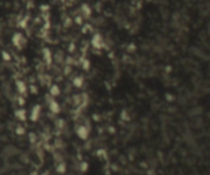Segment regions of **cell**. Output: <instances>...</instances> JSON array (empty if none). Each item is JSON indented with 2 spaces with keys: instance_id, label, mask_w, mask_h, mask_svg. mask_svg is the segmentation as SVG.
Segmentation results:
<instances>
[{
  "instance_id": "cell-1",
  "label": "cell",
  "mask_w": 210,
  "mask_h": 175,
  "mask_svg": "<svg viewBox=\"0 0 210 175\" xmlns=\"http://www.w3.org/2000/svg\"><path fill=\"white\" fill-rule=\"evenodd\" d=\"M91 45H92L94 48H96V49H101V48H103V45H104L103 37L101 36L99 34H95V35H93V37L91 38Z\"/></svg>"
},
{
  "instance_id": "cell-2",
  "label": "cell",
  "mask_w": 210,
  "mask_h": 175,
  "mask_svg": "<svg viewBox=\"0 0 210 175\" xmlns=\"http://www.w3.org/2000/svg\"><path fill=\"white\" fill-rule=\"evenodd\" d=\"M24 43V37L21 33H16L12 36V44L16 46L18 48H21V46Z\"/></svg>"
},
{
  "instance_id": "cell-3",
  "label": "cell",
  "mask_w": 210,
  "mask_h": 175,
  "mask_svg": "<svg viewBox=\"0 0 210 175\" xmlns=\"http://www.w3.org/2000/svg\"><path fill=\"white\" fill-rule=\"evenodd\" d=\"M40 111H41V108L40 106H35L34 108L32 109L31 111V114H30V119L32 120V121H36L37 119L39 118V116H40Z\"/></svg>"
},
{
  "instance_id": "cell-4",
  "label": "cell",
  "mask_w": 210,
  "mask_h": 175,
  "mask_svg": "<svg viewBox=\"0 0 210 175\" xmlns=\"http://www.w3.org/2000/svg\"><path fill=\"white\" fill-rule=\"evenodd\" d=\"M77 134H78V136H79L80 138H82V139L87 138V136H88L87 128H86L85 126H80V127L77 129Z\"/></svg>"
},
{
  "instance_id": "cell-5",
  "label": "cell",
  "mask_w": 210,
  "mask_h": 175,
  "mask_svg": "<svg viewBox=\"0 0 210 175\" xmlns=\"http://www.w3.org/2000/svg\"><path fill=\"white\" fill-rule=\"evenodd\" d=\"M48 107H49V110L51 111L52 113H54V114H57V113L60 112V110H61V107H60L59 103L55 100H50Z\"/></svg>"
},
{
  "instance_id": "cell-6",
  "label": "cell",
  "mask_w": 210,
  "mask_h": 175,
  "mask_svg": "<svg viewBox=\"0 0 210 175\" xmlns=\"http://www.w3.org/2000/svg\"><path fill=\"white\" fill-rule=\"evenodd\" d=\"M43 58H44V61H45L46 64L50 65L52 62V55H51V52H50L49 49L47 48H44L43 49Z\"/></svg>"
},
{
  "instance_id": "cell-7",
  "label": "cell",
  "mask_w": 210,
  "mask_h": 175,
  "mask_svg": "<svg viewBox=\"0 0 210 175\" xmlns=\"http://www.w3.org/2000/svg\"><path fill=\"white\" fill-rule=\"evenodd\" d=\"M83 82H84V80L82 77H80V76L75 77L74 80H73V85L76 86V87H81V86L83 85Z\"/></svg>"
},
{
  "instance_id": "cell-8",
  "label": "cell",
  "mask_w": 210,
  "mask_h": 175,
  "mask_svg": "<svg viewBox=\"0 0 210 175\" xmlns=\"http://www.w3.org/2000/svg\"><path fill=\"white\" fill-rule=\"evenodd\" d=\"M16 86H18V90L20 93H25L27 91V86H26V84L24 83L23 81H18L16 83Z\"/></svg>"
},
{
  "instance_id": "cell-9",
  "label": "cell",
  "mask_w": 210,
  "mask_h": 175,
  "mask_svg": "<svg viewBox=\"0 0 210 175\" xmlns=\"http://www.w3.org/2000/svg\"><path fill=\"white\" fill-rule=\"evenodd\" d=\"M61 93V90H60L59 86L57 85H52L51 88H50V94L52 96H57V95Z\"/></svg>"
},
{
  "instance_id": "cell-10",
  "label": "cell",
  "mask_w": 210,
  "mask_h": 175,
  "mask_svg": "<svg viewBox=\"0 0 210 175\" xmlns=\"http://www.w3.org/2000/svg\"><path fill=\"white\" fill-rule=\"evenodd\" d=\"M16 116L18 117L20 120H25L26 119V112L24 110H18V111H16Z\"/></svg>"
},
{
  "instance_id": "cell-11",
  "label": "cell",
  "mask_w": 210,
  "mask_h": 175,
  "mask_svg": "<svg viewBox=\"0 0 210 175\" xmlns=\"http://www.w3.org/2000/svg\"><path fill=\"white\" fill-rule=\"evenodd\" d=\"M60 166H61V167H57V171H59V172H61V173L65 172V169H66L65 165H64V164H61V165H60Z\"/></svg>"
},
{
  "instance_id": "cell-12",
  "label": "cell",
  "mask_w": 210,
  "mask_h": 175,
  "mask_svg": "<svg viewBox=\"0 0 210 175\" xmlns=\"http://www.w3.org/2000/svg\"><path fill=\"white\" fill-rule=\"evenodd\" d=\"M3 57L5 58V59H9V56H8V53H5V52H3Z\"/></svg>"
},
{
  "instance_id": "cell-13",
  "label": "cell",
  "mask_w": 210,
  "mask_h": 175,
  "mask_svg": "<svg viewBox=\"0 0 210 175\" xmlns=\"http://www.w3.org/2000/svg\"><path fill=\"white\" fill-rule=\"evenodd\" d=\"M63 1H64V0H63Z\"/></svg>"
}]
</instances>
